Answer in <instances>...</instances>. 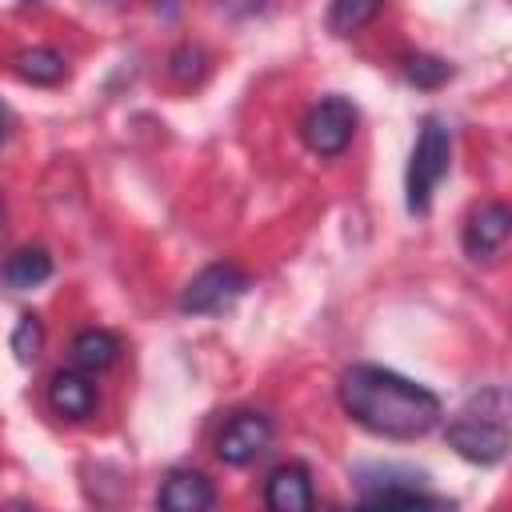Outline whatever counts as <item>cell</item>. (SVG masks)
<instances>
[{
	"label": "cell",
	"instance_id": "8992f818",
	"mask_svg": "<svg viewBox=\"0 0 512 512\" xmlns=\"http://www.w3.org/2000/svg\"><path fill=\"white\" fill-rule=\"evenodd\" d=\"M268 444H272V420H268L264 412H236V416L220 428V436H216V456H220L224 464H232V468H244V464H252Z\"/></svg>",
	"mask_w": 512,
	"mask_h": 512
},
{
	"label": "cell",
	"instance_id": "e0dca14e",
	"mask_svg": "<svg viewBox=\"0 0 512 512\" xmlns=\"http://www.w3.org/2000/svg\"><path fill=\"white\" fill-rule=\"evenodd\" d=\"M40 344H44V324H40L36 312H24V316L16 320V332H12V352H16V360H20V364H32V360L40 356Z\"/></svg>",
	"mask_w": 512,
	"mask_h": 512
},
{
	"label": "cell",
	"instance_id": "52a82bcc",
	"mask_svg": "<svg viewBox=\"0 0 512 512\" xmlns=\"http://www.w3.org/2000/svg\"><path fill=\"white\" fill-rule=\"evenodd\" d=\"M508 228H512V212H508L504 200H484V204H476V208L468 212V220H464V232H460L464 252H468L472 260H492V256L504 248Z\"/></svg>",
	"mask_w": 512,
	"mask_h": 512
},
{
	"label": "cell",
	"instance_id": "ac0fdd59",
	"mask_svg": "<svg viewBox=\"0 0 512 512\" xmlns=\"http://www.w3.org/2000/svg\"><path fill=\"white\" fill-rule=\"evenodd\" d=\"M172 76L180 80V84H192V80H200L204 76V64H208V56H204V48L200 44H180L176 52H172Z\"/></svg>",
	"mask_w": 512,
	"mask_h": 512
},
{
	"label": "cell",
	"instance_id": "9c48e42d",
	"mask_svg": "<svg viewBox=\"0 0 512 512\" xmlns=\"http://www.w3.org/2000/svg\"><path fill=\"white\" fill-rule=\"evenodd\" d=\"M312 472L304 464H280L264 480V504L272 512H308L312 508Z\"/></svg>",
	"mask_w": 512,
	"mask_h": 512
},
{
	"label": "cell",
	"instance_id": "5bb4252c",
	"mask_svg": "<svg viewBox=\"0 0 512 512\" xmlns=\"http://www.w3.org/2000/svg\"><path fill=\"white\" fill-rule=\"evenodd\" d=\"M72 356H76L80 368L100 372V368L116 364V356H120V340H116L108 328H84V332L72 340Z\"/></svg>",
	"mask_w": 512,
	"mask_h": 512
},
{
	"label": "cell",
	"instance_id": "9a60e30c",
	"mask_svg": "<svg viewBox=\"0 0 512 512\" xmlns=\"http://www.w3.org/2000/svg\"><path fill=\"white\" fill-rule=\"evenodd\" d=\"M380 8H384V0H332L328 4V28L336 36H352L364 24H372L380 16Z\"/></svg>",
	"mask_w": 512,
	"mask_h": 512
},
{
	"label": "cell",
	"instance_id": "d6986e66",
	"mask_svg": "<svg viewBox=\"0 0 512 512\" xmlns=\"http://www.w3.org/2000/svg\"><path fill=\"white\" fill-rule=\"evenodd\" d=\"M8 136V112H4V104H0V140Z\"/></svg>",
	"mask_w": 512,
	"mask_h": 512
},
{
	"label": "cell",
	"instance_id": "ba28073f",
	"mask_svg": "<svg viewBox=\"0 0 512 512\" xmlns=\"http://www.w3.org/2000/svg\"><path fill=\"white\" fill-rule=\"evenodd\" d=\"M156 500L164 512H208V508H216V488L196 468H172L164 476Z\"/></svg>",
	"mask_w": 512,
	"mask_h": 512
},
{
	"label": "cell",
	"instance_id": "7c38bea8",
	"mask_svg": "<svg viewBox=\"0 0 512 512\" xmlns=\"http://www.w3.org/2000/svg\"><path fill=\"white\" fill-rule=\"evenodd\" d=\"M48 276H52V256H48V248H40V244L16 248V252L4 260V280H8V288H16V292H28V288L44 284Z\"/></svg>",
	"mask_w": 512,
	"mask_h": 512
},
{
	"label": "cell",
	"instance_id": "8fae6325",
	"mask_svg": "<svg viewBox=\"0 0 512 512\" xmlns=\"http://www.w3.org/2000/svg\"><path fill=\"white\" fill-rule=\"evenodd\" d=\"M412 480H416L412 472H392V468H384V472H380V488H364L360 500L372 504V508H444V504H448V500H440V496H428V492L416 488Z\"/></svg>",
	"mask_w": 512,
	"mask_h": 512
},
{
	"label": "cell",
	"instance_id": "277c9868",
	"mask_svg": "<svg viewBox=\"0 0 512 512\" xmlns=\"http://www.w3.org/2000/svg\"><path fill=\"white\" fill-rule=\"evenodd\" d=\"M356 136V104L344 96L316 100L300 120V140L316 156H340Z\"/></svg>",
	"mask_w": 512,
	"mask_h": 512
},
{
	"label": "cell",
	"instance_id": "5b68a950",
	"mask_svg": "<svg viewBox=\"0 0 512 512\" xmlns=\"http://www.w3.org/2000/svg\"><path fill=\"white\" fill-rule=\"evenodd\" d=\"M248 288V272L220 260V264H208L200 268L184 292H180V312H192V316H212V312H224L232 308Z\"/></svg>",
	"mask_w": 512,
	"mask_h": 512
},
{
	"label": "cell",
	"instance_id": "2e32d148",
	"mask_svg": "<svg viewBox=\"0 0 512 512\" xmlns=\"http://www.w3.org/2000/svg\"><path fill=\"white\" fill-rule=\"evenodd\" d=\"M404 76H408L416 88H440L444 80H452V64L440 60V56H424V52H416V56L404 60Z\"/></svg>",
	"mask_w": 512,
	"mask_h": 512
},
{
	"label": "cell",
	"instance_id": "4fadbf2b",
	"mask_svg": "<svg viewBox=\"0 0 512 512\" xmlns=\"http://www.w3.org/2000/svg\"><path fill=\"white\" fill-rule=\"evenodd\" d=\"M12 64H16V72H20L24 80H32V84H60V80L68 76V60H64L56 48H44V44L16 52Z\"/></svg>",
	"mask_w": 512,
	"mask_h": 512
},
{
	"label": "cell",
	"instance_id": "30bf717a",
	"mask_svg": "<svg viewBox=\"0 0 512 512\" xmlns=\"http://www.w3.org/2000/svg\"><path fill=\"white\" fill-rule=\"evenodd\" d=\"M48 404L64 420H88L96 412V384L76 368H60L48 380Z\"/></svg>",
	"mask_w": 512,
	"mask_h": 512
},
{
	"label": "cell",
	"instance_id": "ffe728a7",
	"mask_svg": "<svg viewBox=\"0 0 512 512\" xmlns=\"http://www.w3.org/2000/svg\"><path fill=\"white\" fill-rule=\"evenodd\" d=\"M0 228H4V200H0Z\"/></svg>",
	"mask_w": 512,
	"mask_h": 512
},
{
	"label": "cell",
	"instance_id": "7a4b0ae2",
	"mask_svg": "<svg viewBox=\"0 0 512 512\" xmlns=\"http://www.w3.org/2000/svg\"><path fill=\"white\" fill-rule=\"evenodd\" d=\"M448 444L472 464H500L508 452V392L500 384L480 388L448 420Z\"/></svg>",
	"mask_w": 512,
	"mask_h": 512
},
{
	"label": "cell",
	"instance_id": "44dd1931",
	"mask_svg": "<svg viewBox=\"0 0 512 512\" xmlns=\"http://www.w3.org/2000/svg\"><path fill=\"white\" fill-rule=\"evenodd\" d=\"M100 4H112V0H100Z\"/></svg>",
	"mask_w": 512,
	"mask_h": 512
},
{
	"label": "cell",
	"instance_id": "6da1fadb",
	"mask_svg": "<svg viewBox=\"0 0 512 512\" xmlns=\"http://www.w3.org/2000/svg\"><path fill=\"white\" fill-rule=\"evenodd\" d=\"M336 392H340V408L360 428H368L372 436H384V440H420L444 416V404L432 388H424L392 368H380V364L344 368Z\"/></svg>",
	"mask_w": 512,
	"mask_h": 512
},
{
	"label": "cell",
	"instance_id": "3957f363",
	"mask_svg": "<svg viewBox=\"0 0 512 512\" xmlns=\"http://www.w3.org/2000/svg\"><path fill=\"white\" fill-rule=\"evenodd\" d=\"M448 168H452V132L440 116H424L420 132H416L412 160H408V176H404L408 212H428L432 208V192L448 176Z\"/></svg>",
	"mask_w": 512,
	"mask_h": 512
}]
</instances>
